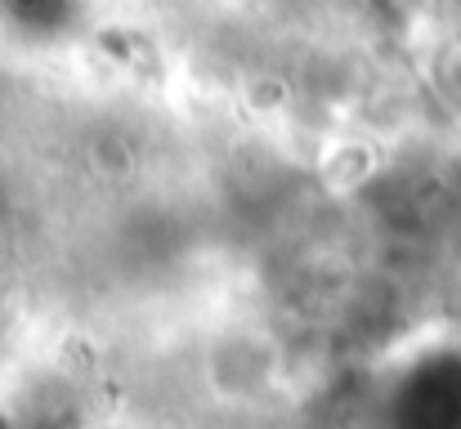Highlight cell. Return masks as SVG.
<instances>
[{"mask_svg":"<svg viewBox=\"0 0 461 429\" xmlns=\"http://www.w3.org/2000/svg\"><path fill=\"white\" fill-rule=\"evenodd\" d=\"M86 161H90L95 179H104V183H126L140 170L135 143L126 139V135H117V130H99L95 139L86 143Z\"/></svg>","mask_w":461,"mask_h":429,"instance_id":"obj_1","label":"cell"},{"mask_svg":"<svg viewBox=\"0 0 461 429\" xmlns=\"http://www.w3.org/2000/svg\"><path fill=\"white\" fill-rule=\"evenodd\" d=\"M322 174L336 188H354V183H363L372 174V152L363 143H336L327 152V161H322Z\"/></svg>","mask_w":461,"mask_h":429,"instance_id":"obj_2","label":"cell"},{"mask_svg":"<svg viewBox=\"0 0 461 429\" xmlns=\"http://www.w3.org/2000/svg\"><path fill=\"white\" fill-rule=\"evenodd\" d=\"M287 99H292V85H287V76H278V72H256V76H247V85H242V103H247L256 117L283 112Z\"/></svg>","mask_w":461,"mask_h":429,"instance_id":"obj_3","label":"cell"}]
</instances>
